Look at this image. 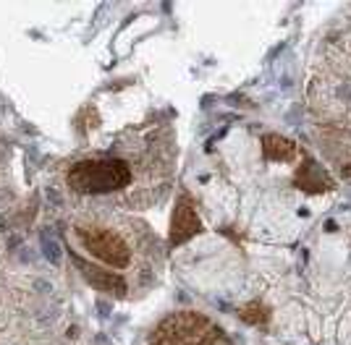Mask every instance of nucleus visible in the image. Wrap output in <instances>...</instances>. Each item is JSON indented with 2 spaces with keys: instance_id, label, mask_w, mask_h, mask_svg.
<instances>
[{
  "instance_id": "obj_10",
  "label": "nucleus",
  "mask_w": 351,
  "mask_h": 345,
  "mask_svg": "<svg viewBox=\"0 0 351 345\" xmlns=\"http://www.w3.org/2000/svg\"><path fill=\"white\" fill-rule=\"evenodd\" d=\"M341 175H343V178H346V181L351 183V162H349V165H343V170H341Z\"/></svg>"
},
{
  "instance_id": "obj_5",
  "label": "nucleus",
  "mask_w": 351,
  "mask_h": 345,
  "mask_svg": "<svg viewBox=\"0 0 351 345\" xmlns=\"http://www.w3.org/2000/svg\"><path fill=\"white\" fill-rule=\"evenodd\" d=\"M205 230L202 217L197 212V204L191 201L189 194H181L176 199L173 215H171V228H168V246H184L186 241H191L194 235H199Z\"/></svg>"
},
{
  "instance_id": "obj_9",
  "label": "nucleus",
  "mask_w": 351,
  "mask_h": 345,
  "mask_svg": "<svg viewBox=\"0 0 351 345\" xmlns=\"http://www.w3.org/2000/svg\"><path fill=\"white\" fill-rule=\"evenodd\" d=\"M197 345H234V343H231V337L223 332V327H210V330L205 332V337Z\"/></svg>"
},
{
  "instance_id": "obj_1",
  "label": "nucleus",
  "mask_w": 351,
  "mask_h": 345,
  "mask_svg": "<svg viewBox=\"0 0 351 345\" xmlns=\"http://www.w3.org/2000/svg\"><path fill=\"white\" fill-rule=\"evenodd\" d=\"M66 183L82 196L116 194L132 183V168L118 157H84L69 168Z\"/></svg>"
},
{
  "instance_id": "obj_3",
  "label": "nucleus",
  "mask_w": 351,
  "mask_h": 345,
  "mask_svg": "<svg viewBox=\"0 0 351 345\" xmlns=\"http://www.w3.org/2000/svg\"><path fill=\"white\" fill-rule=\"evenodd\" d=\"M210 319L205 314H197V311H176L168 314L160 324L155 327V332L149 335L152 340H162V343L171 345H197L205 332L210 330Z\"/></svg>"
},
{
  "instance_id": "obj_2",
  "label": "nucleus",
  "mask_w": 351,
  "mask_h": 345,
  "mask_svg": "<svg viewBox=\"0 0 351 345\" xmlns=\"http://www.w3.org/2000/svg\"><path fill=\"white\" fill-rule=\"evenodd\" d=\"M79 244L87 248L97 261H103L113 270H123L132 264V246L126 244L123 235H118L110 228H92V225H76L73 228Z\"/></svg>"
},
{
  "instance_id": "obj_8",
  "label": "nucleus",
  "mask_w": 351,
  "mask_h": 345,
  "mask_svg": "<svg viewBox=\"0 0 351 345\" xmlns=\"http://www.w3.org/2000/svg\"><path fill=\"white\" fill-rule=\"evenodd\" d=\"M236 316H239L244 324H252V327H265V324L270 322L273 311H270V306H267V303L249 301V303H244L239 311H236Z\"/></svg>"
},
{
  "instance_id": "obj_6",
  "label": "nucleus",
  "mask_w": 351,
  "mask_h": 345,
  "mask_svg": "<svg viewBox=\"0 0 351 345\" xmlns=\"http://www.w3.org/2000/svg\"><path fill=\"white\" fill-rule=\"evenodd\" d=\"M293 186L299 188V191H304V194H309V196H317V194L333 191L336 181L328 175V170L322 168L317 159L304 155L302 162H299V168H296V172H293Z\"/></svg>"
},
{
  "instance_id": "obj_7",
  "label": "nucleus",
  "mask_w": 351,
  "mask_h": 345,
  "mask_svg": "<svg viewBox=\"0 0 351 345\" xmlns=\"http://www.w3.org/2000/svg\"><path fill=\"white\" fill-rule=\"evenodd\" d=\"M263 157L267 162H293L299 157V146L289 136L280 133H265L263 136Z\"/></svg>"
},
{
  "instance_id": "obj_4",
  "label": "nucleus",
  "mask_w": 351,
  "mask_h": 345,
  "mask_svg": "<svg viewBox=\"0 0 351 345\" xmlns=\"http://www.w3.org/2000/svg\"><path fill=\"white\" fill-rule=\"evenodd\" d=\"M71 261H73V267L79 270V274L84 277V283L92 285L95 290L108 293V296H113V298H123V296H126L129 283H126V277L121 272L110 270V267H100V264H95V261H89V259L79 257L76 251H71Z\"/></svg>"
}]
</instances>
